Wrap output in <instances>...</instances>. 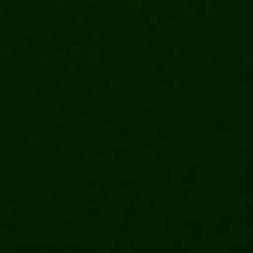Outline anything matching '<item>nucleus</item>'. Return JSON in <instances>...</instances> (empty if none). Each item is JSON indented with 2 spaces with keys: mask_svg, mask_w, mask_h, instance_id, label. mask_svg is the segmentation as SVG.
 Instances as JSON below:
<instances>
[]
</instances>
